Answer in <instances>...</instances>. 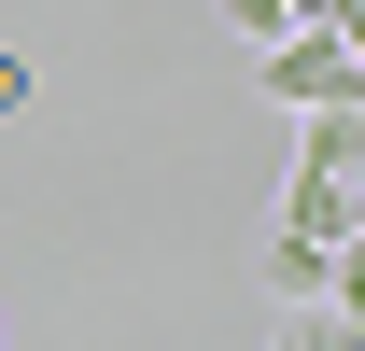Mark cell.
Segmentation results:
<instances>
[{"mask_svg": "<svg viewBox=\"0 0 365 351\" xmlns=\"http://www.w3.org/2000/svg\"><path fill=\"white\" fill-rule=\"evenodd\" d=\"M253 85L281 113H365V56L337 29H295V43H253Z\"/></svg>", "mask_w": 365, "mask_h": 351, "instance_id": "1", "label": "cell"}, {"mask_svg": "<svg viewBox=\"0 0 365 351\" xmlns=\"http://www.w3.org/2000/svg\"><path fill=\"white\" fill-rule=\"evenodd\" d=\"M281 239H351V183H323V169H295V197H281Z\"/></svg>", "mask_w": 365, "mask_h": 351, "instance_id": "2", "label": "cell"}, {"mask_svg": "<svg viewBox=\"0 0 365 351\" xmlns=\"http://www.w3.org/2000/svg\"><path fill=\"white\" fill-rule=\"evenodd\" d=\"M295 169L351 183V169H365V113H295Z\"/></svg>", "mask_w": 365, "mask_h": 351, "instance_id": "3", "label": "cell"}, {"mask_svg": "<svg viewBox=\"0 0 365 351\" xmlns=\"http://www.w3.org/2000/svg\"><path fill=\"white\" fill-rule=\"evenodd\" d=\"M239 43H295V29H323V0H211Z\"/></svg>", "mask_w": 365, "mask_h": 351, "instance_id": "4", "label": "cell"}, {"mask_svg": "<svg viewBox=\"0 0 365 351\" xmlns=\"http://www.w3.org/2000/svg\"><path fill=\"white\" fill-rule=\"evenodd\" d=\"M267 295H281V309L323 295V239H281V225H267Z\"/></svg>", "mask_w": 365, "mask_h": 351, "instance_id": "5", "label": "cell"}, {"mask_svg": "<svg viewBox=\"0 0 365 351\" xmlns=\"http://www.w3.org/2000/svg\"><path fill=\"white\" fill-rule=\"evenodd\" d=\"M14 113H29V56L0 43V127H14Z\"/></svg>", "mask_w": 365, "mask_h": 351, "instance_id": "6", "label": "cell"}, {"mask_svg": "<svg viewBox=\"0 0 365 351\" xmlns=\"http://www.w3.org/2000/svg\"><path fill=\"white\" fill-rule=\"evenodd\" d=\"M323 29H337V43H351V56H365V0H323Z\"/></svg>", "mask_w": 365, "mask_h": 351, "instance_id": "7", "label": "cell"}, {"mask_svg": "<svg viewBox=\"0 0 365 351\" xmlns=\"http://www.w3.org/2000/svg\"><path fill=\"white\" fill-rule=\"evenodd\" d=\"M351 239H365V169H351Z\"/></svg>", "mask_w": 365, "mask_h": 351, "instance_id": "8", "label": "cell"}]
</instances>
